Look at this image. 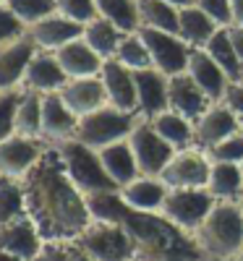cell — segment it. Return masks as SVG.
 Segmentation results:
<instances>
[{"label":"cell","instance_id":"obj_1","mask_svg":"<svg viewBox=\"0 0 243 261\" xmlns=\"http://www.w3.org/2000/svg\"><path fill=\"white\" fill-rule=\"evenodd\" d=\"M27 199V214L45 241L76 243V238L89 227L92 212L86 196L68 178L55 146H50L32 172L21 180Z\"/></svg>","mask_w":243,"mask_h":261},{"label":"cell","instance_id":"obj_2","mask_svg":"<svg viewBox=\"0 0 243 261\" xmlns=\"http://www.w3.org/2000/svg\"><path fill=\"white\" fill-rule=\"evenodd\" d=\"M118 222L134 241V261H207L196 238L165 220L160 212H136L123 204Z\"/></svg>","mask_w":243,"mask_h":261},{"label":"cell","instance_id":"obj_3","mask_svg":"<svg viewBox=\"0 0 243 261\" xmlns=\"http://www.w3.org/2000/svg\"><path fill=\"white\" fill-rule=\"evenodd\" d=\"M207 261H225L243 253V209L238 201H217L193 232Z\"/></svg>","mask_w":243,"mask_h":261},{"label":"cell","instance_id":"obj_4","mask_svg":"<svg viewBox=\"0 0 243 261\" xmlns=\"http://www.w3.org/2000/svg\"><path fill=\"white\" fill-rule=\"evenodd\" d=\"M58 157L68 172V178L74 180V186L84 193V196H94V193H105V191H118L115 180L107 175V170L102 167L100 151L81 144L76 136L63 141L55 146Z\"/></svg>","mask_w":243,"mask_h":261},{"label":"cell","instance_id":"obj_5","mask_svg":"<svg viewBox=\"0 0 243 261\" xmlns=\"http://www.w3.org/2000/svg\"><path fill=\"white\" fill-rule=\"evenodd\" d=\"M79 251H84L94 261H134L136 248L131 241L128 230L120 222H105V220H92L74 243Z\"/></svg>","mask_w":243,"mask_h":261},{"label":"cell","instance_id":"obj_6","mask_svg":"<svg viewBox=\"0 0 243 261\" xmlns=\"http://www.w3.org/2000/svg\"><path fill=\"white\" fill-rule=\"evenodd\" d=\"M136 120H139L136 113L118 110V107H113L107 102L100 110L79 118L76 139L92 149H102V146H110L115 141H126L131 136V130H134Z\"/></svg>","mask_w":243,"mask_h":261},{"label":"cell","instance_id":"obj_7","mask_svg":"<svg viewBox=\"0 0 243 261\" xmlns=\"http://www.w3.org/2000/svg\"><path fill=\"white\" fill-rule=\"evenodd\" d=\"M214 204L217 199L209 193V188H167L160 214L173 225H178L181 230L193 235Z\"/></svg>","mask_w":243,"mask_h":261},{"label":"cell","instance_id":"obj_8","mask_svg":"<svg viewBox=\"0 0 243 261\" xmlns=\"http://www.w3.org/2000/svg\"><path fill=\"white\" fill-rule=\"evenodd\" d=\"M128 144H131V151H134L139 175H147V178H160L162 167L175 154V149L152 128V123L147 118L136 120L134 130L128 136Z\"/></svg>","mask_w":243,"mask_h":261},{"label":"cell","instance_id":"obj_9","mask_svg":"<svg viewBox=\"0 0 243 261\" xmlns=\"http://www.w3.org/2000/svg\"><path fill=\"white\" fill-rule=\"evenodd\" d=\"M209 172H212V160L207 151L199 146H186L170 157V162L160 172V180L167 188H207Z\"/></svg>","mask_w":243,"mask_h":261},{"label":"cell","instance_id":"obj_10","mask_svg":"<svg viewBox=\"0 0 243 261\" xmlns=\"http://www.w3.org/2000/svg\"><path fill=\"white\" fill-rule=\"evenodd\" d=\"M139 37L144 39V45L152 55V65L157 71H162L167 79L186 73L188 68V53L191 47L178 37L170 32H160V29H149V27H139L136 29Z\"/></svg>","mask_w":243,"mask_h":261},{"label":"cell","instance_id":"obj_11","mask_svg":"<svg viewBox=\"0 0 243 261\" xmlns=\"http://www.w3.org/2000/svg\"><path fill=\"white\" fill-rule=\"evenodd\" d=\"M47 149L50 144L42 139H27L16 134L8 136L6 141H0V175L24 180Z\"/></svg>","mask_w":243,"mask_h":261},{"label":"cell","instance_id":"obj_12","mask_svg":"<svg viewBox=\"0 0 243 261\" xmlns=\"http://www.w3.org/2000/svg\"><path fill=\"white\" fill-rule=\"evenodd\" d=\"M235 130H240V118L225 102H212L207 113L193 123V146L209 151L214 144L233 136Z\"/></svg>","mask_w":243,"mask_h":261},{"label":"cell","instance_id":"obj_13","mask_svg":"<svg viewBox=\"0 0 243 261\" xmlns=\"http://www.w3.org/2000/svg\"><path fill=\"white\" fill-rule=\"evenodd\" d=\"M39 47L29 34H21L16 39L0 42V92L3 89H16L24 81V73Z\"/></svg>","mask_w":243,"mask_h":261},{"label":"cell","instance_id":"obj_14","mask_svg":"<svg viewBox=\"0 0 243 261\" xmlns=\"http://www.w3.org/2000/svg\"><path fill=\"white\" fill-rule=\"evenodd\" d=\"M58 94H60V99L65 102V107H68L76 118H84V115L100 110L102 105H107V92H105L102 76L68 79Z\"/></svg>","mask_w":243,"mask_h":261},{"label":"cell","instance_id":"obj_15","mask_svg":"<svg viewBox=\"0 0 243 261\" xmlns=\"http://www.w3.org/2000/svg\"><path fill=\"white\" fill-rule=\"evenodd\" d=\"M27 34L34 39V45H37L39 50L55 53V50H60V47L65 45V42L79 39V37L84 34V24L65 18V16H60V13L55 11V13L45 16V18L34 21L32 27H27Z\"/></svg>","mask_w":243,"mask_h":261},{"label":"cell","instance_id":"obj_16","mask_svg":"<svg viewBox=\"0 0 243 261\" xmlns=\"http://www.w3.org/2000/svg\"><path fill=\"white\" fill-rule=\"evenodd\" d=\"M76 125H79V118L65 107L58 92L42 97V141L58 146L76 136Z\"/></svg>","mask_w":243,"mask_h":261},{"label":"cell","instance_id":"obj_17","mask_svg":"<svg viewBox=\"0 0 243 261\" xmlns=\"http://www.w3.org/2000/svg\"><path fill=\"white\" fill-rule=\"evenodd\" d=\"M186 73L196 81V86L207 94L209 102H223L230 79H228V73L209 58V53H207L204 47H191Z\"/></svg>","mask_w":243,"mask_h":261},{"label":"cell","instance_id":"obj_18","mask_svg":"<svg viewBox=\"0 0 243 261\" xmlns=\"http://www.w3.org/2000/svg\"><path fill=\"white\" fill-rule=\"evenodd\" d=\"M100 76H102V84H105V92H107V102L110 105L118 107V110H126V113H136L139 110L134 71L126 68V65L118 63L115 58H110V60H105Z\"/></svg>","mask_w":243,"mask_h":261},{"label":"cell","instance_id":"obj_19","mask_svg":"<svg viewBox=\"0 0 243 261\" xmlns=\"http://www.w3.org/2000/svg\"><path fill=\"white\" fill-rule=\"evenodd\" d=\"M212 102L207 99V94L196 86V81L188 73H178V76H170L167 81V107L175 110L178 115H183L186 120L196 123L207 113V107Z\"/></svg>","mask_w":243,"mask_h":261},{"label":"cell","instance_id":"obj_20","mask_svg":"<svg viewBox=\"0 0 243 261\" xmlns=\"http://www.w3.org/2000/svg\"><path fill=\"white\" fill-rule=\"evenodd\" d=\"M136 81V105H139V118L152 120L154 115H160L167 110V76L157 68H144L134 71Z\"/></svg>","mask_w":243,"mask_h":261},{"label":"cell","instance_id":"obj_21","mask_svg":"<svg viewBox=\"0 0 243 261\" xmlns=\"http://www.w3.org/2000/svg\"><path fill=\"white\" fill-rule=\"evenodd\" d=\"M65 81H68V76H65L63 65L58 63L55 53L37 50L27 73H24L21 86H24V89H32V92H39V94H53V92L63 89Z\"/></svg>","mask_w":243,"mask_h":261},{"label":"cell","instance_id":"obj_22","mask_svg":"<svg viewBox=\"0 0 243 261\" xmlns=\"http://www.w3.org/2000/svg\"><path fill=\"white\" fill-rule=\"evenodd\" d=\"M42 246H45V238L39 235L29 214L0 227V251H8V253H16L21 258L32 261L42 251Z\"/></svg>","mask_w":243,"mask_h":261},{"label":"cell","instance_id":"obj_23","mask_svg":"<svg viewBox=\"0 0 243 261\" xmlns=\"http://www.w3.org/2000/svg\"><path fill=\"white\" fill-rule=\"evenodd\" d=\"M55 58L63 65V71H65V76H68V79L100 76L102 73V65H105V58L97 55L84 37L65 42L60 50H55Z\"/></svg>","mask_w":243,"mask_h":261},{"label":"cell","instance_id":"obj_24","mask_svg":"<svg viewBox=\"0 0 243 261\" xmlns=\"http://www.w3.org/2000/svg\"><path fill=\"white\" fill-rule=\"evenodd\" d=\"M120 199L128 209H136V212H160L162 201L167 196V186L160 178H147L139 175L131 183H126L123 188H118Z\"/></svg>","mask_w":243,"mask_h":261},{"label":"cell","instance_id":"obj_25","mask_svg":"<svg viewBox=\"0 0 243 261\" xmlns=\"http://www.w3.org/2000/svg\"><path fill=\"white\" fill-rule=\"evenodd\" d=\"M97 151H100L102 167L107 170V175L115 180L118 188H123L126 183L139 178V167H136V160H134V151H131L128 139L126 141H115L110 146H102Z\"/></svg>","mask_w":243,"mask_h":261},{"label":"cell","instance_id":"obj_26","mask_svg":"<svg viewBox=\"0 0 243 261\" xmlns=\"http://www.w3.org/2000/svg\"><path fill=\"white\" fill-rule=\"evenodd\" d=\"M217 29L220 24L212 21L199 6H188L178 11V37L188 47H204Z\"/></svg>","mask_w":243,"mask_h":261},{"label":"cell","instance_id":"obj_27","mask_svg":"<svg viewBox=\"0 0 243 261\" xmlns=\"http://www.w3.org/2000/svg\"><path fill=\"white\" fill-rule=\"evenodd\" d=\"M42 97L45 94L21 86V99H18V107H16V123H13L16 136L42 139Z\"/></svg>","mask_w":243,"mask_h":261},{"label":"cell","instance_id":"obj_28","mask_svg":"<svg viewBox=\"0 0 243 261\" xmlns=\"http://www.w3.org/2000/svg\"><path fill=\"white\" fill-rule=\"evenodd\" d=\"M152 128L178 151V149H186V146H193V123L186 120L183 115H178L175 110H162L160 115H154L152 120Z\"/></svg>","mask_w":243,"mask_h":261},{"label":"cell","instance_id":"obj_29","mask_svg":"<svg viewBox=\"0 0 243 261\" xmlns=\"http://www.w3.org/2000/svg\"><path fill=\"white\" fill-rule=\"evenodd\" d=\"M209 193L217 201H238L243 191V170L233 162H212L209 172Z\"/></svg>","mask_w":243,"mask_h":261},{"label":"cell","instance_id":"obj_30","mask_svg":"<svg viewBox=\"0 0 243 261\" xmlns=\"http://www.w3.org/2000/svg\"><path fill=\"white\" fill-rule=\"evenodd\" d=\"M204 50L209 53V58L220 65V68L228 73L230 81H240V79H243V65H240L238 53H235V47H233V39H230L228 27H220V29L209 37V42L204 45Z\"/></svg>","mask_w":243,"mask_h":261},{"label":"cell","instance_id":"obj_31","mask_svg":"<svg viewBox=\"0 0 243 261\" xmlns=\"http://www.w3.org/2000/svg\"><path fill=\"white\" fill-rule=\"evenodd\" d=\"M123 34H126V32H120L113 21L97 16L94 21L84 24V34H81V37L89 42V47H92L97 55H102L105 60H110V58H115V50H118V45H120Z\"/></svg>","mask_w":243,"mask_h":261},{"label":"cell","instance_id":"obj_32","mask_svg":"<svg viewBox=\"0 0 243 261\" xmlns=\"http://www.w3.org/2000/svg\"><path fill=\"white\" fill-rule=\"evenodd\" d=\"M139 11V27L160 29L178 34V8L165 3V0H136Z\"/></svg>","mask_w":243,"mask_h":261},{"label":"cell","instance_id":"obj_33","mask_svg":"<svg viewBox=\"0 0 243 261\" xmlns=\"http://www.w3.org/2000/svg\"><path fill=\"white\" fill-rule=\"evenodd\" d=\"M97 16L113 21L120 32H136L139 29V11L136 0H94Z\"/></svg>","mask_w":243,"mask_h":261},{"label":"cell","instance_id":"obj_34","mask_svg":"<svg viewBox=\"0 0 243 261\" xmlns=\"http://www.w3.org/2000/svg\"><path fill=\"white\" fill-rule=\"evenodd\" d=\"M27 214V199L21 180L0 175V227Z\"/></svg>","mask_w":243,"mask_h":261},{"label":"cell","instance_id":"obj_35","mask_svg":"<svg viewBox=\"0 0 243 261\" xmlns=\"http://www.w3.org/2000/svg\"><path fill=\"white\" fill-rule=\"evenodd\" d=\"M115 60L123 63L126 68L131 71H144V68H154L152 65V55L144 45V39L139 37V32H128L123 34L120 39V45L115 50Z\"/></svg>","mask_w":243,"mask_h":261},{"label":"cell","instance_id":"obj_36","mask_svg":"<svg viewBox=\"0 0 243 261\" xmlns=\"http://www.w3.org/2000/svg\"><path fill=\"white\" fill-rule=\"evenodd\" d=\"M24 27H32L34 21L55 13V0H6L3 3Z\"/></svg>","mask_w":243,"mask_h":261},{"label":"cell","instance_id":"obj_37","mask_svg":"<svg viewBox=\"0 0 243 261\" xmlns=\"http://www.w3.org/2000/svg\"><path fill=\"white\" fill-rule=\"evenodd\" d=\"M18 99H21V86L0 92V141H6L8 136H13V123H16Z\"/></svg>","mask_w":243,"mask_h":261},{"label":"cell","instance_id":"obj_38","mask_svg":"<svg viewBox=\"0 0 243 261\" xmlns=\"http://www.w3.org/2000/svg\"><path fill=\"white\" fill-rule=\"evenodd\" d=\"M209 160L212 162H233V165H240L243 162V134L235 130L233 136L223 139L220 144H214L209 151Z\"/></svg>","mask_w":243,"mask_h":261},{"label":"cell","instance_id":"obj_39","mask_svg":"<svg viewBox=\"0 0 243 261\" xmlns=\"http://www.w3.org/2000/svg\"><path fill=\"white\" fill-rule=\"evenodd\" d=\"M55 11L79 24H89L97 18V6L94 0H55Z\"/></svg>","mask_w":243,"mask_h":261},{"label":"cell","instance_id":"obj_40","mask_svg":"<svg viewBox=\"0 0 243 261\" xmlns=\"http://www.w3.org/2000/svg\"><path fill=\"white\" fill-rule=\"evenodd\" d=\"M196 6L202 8L212 21H217L220 27H230V24H233L230 0H196Z\"/></svg>","mask_w":243,"mask_h":261},{"label":"cell","instance_id":"obj_41","mask_svg":"<svg viewBox=\"0 0 243 261\" xmlns=\"http://www.w3.org/2000/svg\"><path fill=\"white\" fill-rule=\"evenodd\" d=\"M76 246L74 243H58V241H45L42 251L32 261H71Z\"/></svg>","mask_w":243,"mask_h":261},{"label":"cell","instance_id":"obj_42","mask_svg":"<svg viewBox=\"0 0 243 261\" xmlns=\"http://www.w3.org/2000/svg\"><path fill=\"white\" fill-rule=\"evenodd\" d=\"M21 34H27V27L6 8L0 6V42H8V39H16Z\"/></svg>","mask_w":243,"mask_h":261},{"label":"cell","instance_id":"obj_43","mask_svg":"<svg viewBox=\"0 0 243 261\" xmlns=\"http://www.w3.org/2000/svg\"><path fill=\"white\" fill-rule=\"evenodd\" d=\"M223 102L230 107L238 118H243V81H230V84H228Z\"/></svg>","mask_w":243,"mask_h":261},{"label":"cell","instance_id":"obj_44","mask_svg":"<svg viewBox=\"0 0 243 261\" xmlns=\"http://www.w3.org/2000/svg\"><path fill=\"white\" fill-rule=\"evenodd\" d=\"M228 32H230V39H233V47H235V53H238V60H240V65H243V27L230 24Z\"/></svg>","mask_w":243,"mask_h":261},{"label":"cell","instance_id":"obj_45","mask_svg":"<svg viewBox=\"0 0 243 261\" xmlns=\"http://www.w3.org/2000/svg\"><path fill=\"white\" fill-rule=\"evenodd\" d=\"M230 13H233V24L243 27V0H230Z\"/></svg>","mask_w":243,"mask_h":261},{"label":"cell","instance_id":"obj_46","mask_svg":"<svg viewBox=\"0 0 243 261\" xmlns=\"http://www.w3.org/2000/svg\"><path fill=\"white\" fill-rule=\"evenodd\" d=\"M165 3H170V6H175V8H188V6H196V0H165Z\"/></svg>","mask_w":243,"mask_h":261},{"label":"cell","instance_id":"obj_47","mask_svg":"<svg viewBox=\"0 0 243 261\" xmlns=\"http://www.w3.org/2000/svg\"><path fill=\"white\" fill-rule=\"evenodd\" d=\"M0 261H27V258H21L16 253H8V251H0Z\"/></svg>","mask_w":243,"mask_h":261},{"label":"cell","instance_id":"obj_48","mask_svg":"<svg viewBox=\"0 0 243 261\" xmlns=\"http://www.w3.org/2000/svg\"><path fill=\"white\" fill-rule=\"evenodd\" d=\"M71 261H94V258H89V256H86L84 251H79V248H76V251H74V258H71Z\"/></svg>","mask_w":243,"mask_h":261},{"label":"cell","instance_id":"obj_49","mask_svg":"<svg viewBox=\"0 0 243 261\" xmlns=\"http://www.w3.org/2000/svg\"><path fill=\"white\" fill-rule=\"evenodd\" d=\"M238 204H240V209H243V191H240V196H238Z\"/></svg>","mask_w":243,"mask_h":261},{"label":"cell","instance_id":"obj_50","mask_svg":"<svg viewBox=\"0 0 243 261\" xmlns=\"http://www.w3.org/2000/svg\"><path fill=\"white\" fill-rule=\"evenodd\" d=\"M225 261H243V256H235V258H225Z\"/></svg>","mask_w":243,"mask_h":261},{"label":"cell","instance_id":"obj_51","mask_svg":"<svg viewBox=\"0 0 243 261\" xmlns=\"http://www.w3.org/2000/svg\"><path fill=\"white\" fill-rule=\"evenodd\" d=\"M240 134H243V118H240Z\"/></svg>","mask_w":243,"mask_h":261},{"label":"cell","instance_id":"obj_52","mask_svg":"<svg viewBox=\"0 0 243 261\" xmlns=\"http://www.w3.org/2000/svg\"><path fill=\"white\" fill-rule=\"evenodd\" d=\"M3 3H6V0H0V6H3Z\"/></svg>","mask_w":243,"mask_h":261},{"label":"cell","instance_id":"obj_53","mask_svg":"<svg viewBox=\"0 0 243 261\" xmlns=\"http://www.w3.org/2000/svg\"><path fill=\"white\" fill-rule=\"evenodd\" d=\"M240 170H243V162H240Z\"/></svg>","mask_w":243,"mask_h":261},{"label":"cell","instance_id":"obj_54","mask_svg":"<svg viewBox=\"0 0 243 261\" xmlns=\"http://www.w3.org/2000/svg\"><path fill=\"white\" fill-rule=\"evenodd\" d=\"M240 81H243V79H240Z\"/></svg>","mask_w":243,"mask_h":261},{"label":"cell","instance_id":"obj_55","mask_svg":"<svg viewBox=\"0 0 243 261\" xmlns=\"http://www.w3.org/2000/svg\"><path fill=\"white\" fill-rule=\"evenodd\" d=\"M240 256H243V253H240Z\"/></svg>","mask_w":243,"mask_h":261}]
</instances>
